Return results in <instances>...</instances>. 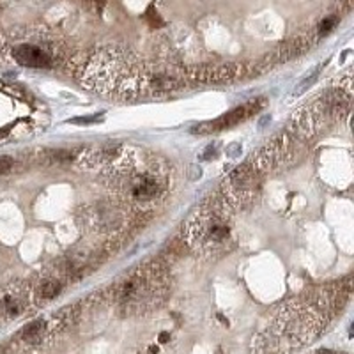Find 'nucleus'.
I'll list each match as a JSON object with an SVG mask.
<instances>
[{
	"mask_svg": "<svg viewBox=\"0 0 354 354\" xmlns=\"http://www.w3.org/2000/svg\"><path fill=\"white\" fill-rule=\"evenodd\" d=\"M60 291V282L53 280V278H46L39 284V287L35 289V298L39 301H48V299H53Z\"/></svg>",
	"mask_w": 354,
	"mask_h": 354,
	"instance_id": "4",
	"label": "nucleus"
},
{
	"mask_svg": "<svg viewBox=\"0 0 354 354\" xmlns=\"http://www.w3.org/2000/svg\"><path fill=\"white\" fill-rule=\"evenodd\" d=\"M257 106H259V101H250L243 106H238L235 110H232L230 113L220 117V119L213 121V123H206L200 124V126L191 128V133H211V131H218V130H225V128H230L234 124L241 123V121L248 119L250 115L257 112Z\"/></svg>",
	"mask_w": 354,
	"mask_h": 354,
	"instance_id": "2",
	"label": "nucleus"
},
{
	"mask_svg": "<svg viewBox=\"0 0 354 354\" xmlns=\"http://www.w3.org/2000/svg\"><path fill=\"white\" fill-rule=\"evenodd\" d=\"M160 342H163V344H165V342H169V333H162V337H160Z\"/></svg>",
	"mask_w": 354,
	"mask_h": 354,
	"instance_id": "11",
	"label": "nucleus"
},
{
	"mask_svg": "<svg viewBox=\"0 0 354 354\" xmlns=\"http://www.w3.org/2000/svg\"><path fill=\"white\" fill-rule=\"evenodd\" d=\"M335 25H337V18H326V20L321 23L319 27V35H324V34H330L331 30L335 28Z\"/></svg>",
	"mask_w": 354,
	"mask_h": 354,
	"instance_id": "7",
	"label": "nucleus"
},
{
	"mask_svg": "<svg viewBox=\"0 0 354 354\" xmlns=\"http://www.w3.org/2000/svg\"><path fill=\"white\" fill-rule=\"evenodd\" d=\"M14 59H16L18 64L27 67H46L52 62V57H50L48 52L41 50L39 46L34 45H21L18 48H14L13 52Z\"/></svg>",
	"mask_w": 354,
	"mask_h": 354,
	"instance_id": "3",
	"label": "nucleus"
},
{
	"mask_svg": "<svg viewBox=\"0 0 354 354\" xmlns=\"http://www.w3.org/2000/svg\"><path fill=\"white\" fill-rule=\"evenodd\" d=\"M316 354H335L333 351H328V349H324V351H319V352H316Z\"/></svg>",
	"mask_w": 354,
	"mask_h": 354,
	"instance_id": "12",
	"label": "nucleus"
},
{
	"mask_svg": "<svg viewBox=\"0 0 354 354\" xmlns=\"http://www.w3.org/2000/svg\"><path fill=\"white\" fill-rule=\"evenodd\" d=\"M321 69H323V64H321V66H319V67H317V69H316V71H313V73H310V74H308V76H306V78H305V80H303V82H301V84H299V87H296L294 94H296V96H301V94H303V92H305V91H306V89H308V87H310V85H312V84H313V82H316V78H317V76H319Z\"/></svg>",
	"mask_w": 354,
	"mask_h": 354,
	"instance_id": "6",
	"label": "nucleus"
},
{
	"mask_svg": "<svg viewBox=\"0 0 354 354\" xmlns=\"http://www.w3.org/2000/svg\"><path fill=\"white\" fill-rule=\"evenodd\" d=\"M45 328H46V324L43 323V321H34V323H30L28 326L23 328L21 337H23V340L28 342V344H35V342H39L43 338Z\"/></svg>",
	"mask_w": 354,
	"mask_h": 354,
	"instance_id": "5",
	"label": "nucleus"
},
{
	"mask_svg": "<svg viewBox=\"0 0 354 354\" xmlns=\"http://www.w3.org/2000/svg\"><path fill=\"white\" fill-rule=\"evenodd\" d=\"M14 169V160L11 156H0V174H7Z\"/></svg>",
	"mask_w": 354,
	"mask_h": 354,
	"instance_id": "8",
	"label": "nucleus"
},
{
	"mask_svg": "<svg viewBox=\"0 0 354 354\" xmlns=\"http://www.w3.org/2000/svg\"><path fill=\"white\" fill-rule=\"evenodd\" d=\"M91 121H99V115L94 117H82V119H73L74 124H91Z\"/></svg>",
	"mask_w": 354,
	"mask_h": 354,
	"instance_id": "9",
	"label": "nucleus"
},
{
	"mask_svg": "<svg viewBox=\"0 0 354 354\" xmlns=\"http://www.w3.org/2000/svg\"><path fill=\"white\" fill-rule=\"evenodd\" d=\"M230 238L227 206L218 200L195 211L186 225V239L193 250H218Z\"/></svg>",
	"mask_w": 354,
	"mask_h": 354,
	"instance_id": "1",
	"label": "nucleus"
},
{
	"mask_svg": "<svg viewBox=\"0 0 354 354\" xmlns=\"http://www.w3.org/2000/svg\"><path fill=\"white\" fill-rule=\"evenodd\" d=\"M239 147H241L239 144L228 145V147H227V154H228V156H238V151H235V149H239Z\"/></svg>",
	"mask_w": 354,
	"mask_h": 354,
	"instance_id": "10",
	"label": "nucleus"
}]
</instances>
